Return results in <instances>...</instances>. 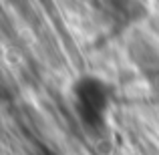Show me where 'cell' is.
<instances>
[{
  "instance_id": "obj_1",
  "label": "cell",
  "mask_w": 159,
  "mask_h": 155,
  "mask_svg": "<svg viewBox=\"0 0 159 155\" xmlns=\"http://www.w3.org/2000/svg\"><path fill=\"white\" fill-rule=\"evenodd\" d=\"M73 109L81 125L91 131L105 129L113 107L111 85L99 75H81L70 89Z\"/></svg>"
}]
</instances>
